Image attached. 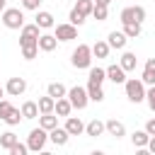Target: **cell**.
Returning <instances> with one entry per match:
<instances>
[{"mask_svg":"<svg viewBox=\"0 0 155 155\" xmlns=\"http://www.w3.org/2000/svg\"><path fill=\"white\" fill-rule=\"evenodd\" d=\"M124 87H126V97L133 102V104H140V102H145V82L140 80V78H128L126 82H124Z\"/></svg>","mask_w":155,"mask_h":155,"instance_id":"cell-1","label":"cell"},{"mask_svg":"<svg viewBox=\"0 0 155 155\" xmlns=\"http://www.w3.org/2000/svg\"><path fill=\"white\" fill-rule=\"evenodd\" d=\"M2 24L7 29H22L24 27V12L19 7H5L2 10Z\"/></svg>","mask_w":155,"mask_h":155,"instance_id":"cell-2","label":"cell"},{"mask_svg":"<svg viewBox=\"0 0 155 155\" xmlns=\"http://www.w3.org/2000/svg\"><path fill=\"white\" fill-rule=\"evenodd\" d=\"M70 63H73L75 68H90V63H92V46L78 44V48H75L73 56H70Z\"/></svg>","mask_w":155,"mask_h":155,"instance_id":"cell-3","label":"cell"},{"mask_svg":"<svg viewBox=\"0 0 155 155\" xmlns=\"http://www.w3.org/2000/svg\"><path fill=\"white\" fill-rule=\"evenodd\" d=\"M39 24L34 22V24H24L22 27V34H19V46H39Z\"/></svg>","mask_w":155,"mask_h":155,"instance_id":"cell-4","label":"cell"},{"mask_svg":"<svg viewBox=\"0 0 155 155\" xmlns=\"http://www.w3.org/2000/svg\"><path fill=\"white\" fill-rule=\"evenodd\" d=\"M46 140H48V131L46 128H31L29 131V138H27V145H29V150H34V153H39V150H44V145H46Z\"/></svg>","mask_w":155,"mask_h":155,"instance_id":"cell-5","label":"cell"},{"mask_svg":"<svg viewBox=\"0 0 155 155\" xmlns=\"http://www.w3.org/2000/svg\"><path fill=\"white\" fill-rule=\"evenodd\" d=\"M68 99H70L73 109H85V107H87V102H90L87 87H80V85L70 87V90H68Z\"/></svg>","mask_w":155,"mask_h":155,"instance_id":"cell-6","label":"cell"},{"mask_svg":"<svg viewBox=\"0 0 155 155\" xmlns=\"http://www.w3.org/2000/svg\"><path fill=\"white\" fill-rule=\"evenodd\" d=\"M143 19H145V10L140 5H131V7L121 10V24H126V22H140L143 24Z\"/></svg>","mask_w":155,"mask_h":155,"instance_id":"cell-7","label":"cell"},{"mask_svg":"<svg viewBox=\"0 0 155 155\" xmlns=\"http://www.w3.org/2000/svg\"><path fill=\"white\" fill-rule=\"evenodd\" d=\"M53 34H56V39L58 41H73V39H78V27L75 24H56L53 27Z\"/></svg>","mask_w":155,"mask_h":155,"instance_id":"cell-8","label":"cell"},{"mask_svg":"<svg viewBox=\"0 0 155 155\" xmlns=\"http://www.w3.org/2000/svg\"><path fill=\"white\" fill-rule=\"evenodd\" d=\"M5 92H7L10 97L24 94V92H27V80H24V78H10L7 85H5Z\"/></svg>","mask_w":155,"mask_h":155,"instance_id":"cell-9","label":"cell"},{"mask_svg":"<svg viewBox=\"0 0 155 155\" xmlns=\"http://www.w3.org/2000/svg\"><path fill=\"white\" fill-rule=\"evenodd\" d=\"M107 80H111L114 85H124L128 78H126V70L121 68V63L119 65H109L107 68Z\"/></svg>","mask_w":155,"mask_h":155,"instance_id":"cell-10","label":"cell"},{"mask_svg":"<svg viewBox=\"0 0 155 155\" xmlns=\"http://www.w3.org/2000/svg\"><path fill=\"white\" fill-rule=\"evenodd\" d=\"M56 46H58V39H56V34H41V36H39V51H46V53H51Z\"/></svg>","mask_w":155,"mask_h":155,"instance_id":"cell-11","label":"cell"},{"mask_svg":"<svg viewBox=\"0 0 155 155\" xmlns=\"http://www.w3.org/2000/svg\"><path fill=\"white\" fill-rule=\"evenodd\" d=\"M65 131L70 136H80V133H85V124L75 116H65Z\"/></svg>","mask_w":155,"mask_h":155,"instance_id":"cell-12","label":"cell"},{"mask_svg":"<svg viewBox=\"0 0 155 155\" xmlns=\"http://www.w3.org/2000/svg\"><path fill=\"white\" fill-rule=\"evenodd\" d=\"M104 131H107V124H104V121H99V119H92L90 124H85V133H87V136H92V138L102 136Z\"/></svg>","mask_w":155,"mask_h":155,"instance_id":"cell-13","label":"cell"},{"mask_svg":"<svg viewBox=\"0 0 155 155\" xmlns=\"http://www.w3.org/2000/svg\"><path fill=\"white\" fill-rule=\"evenodd\" d=\"M48 138H51V143H56V145H65L68 143V138H70V133L65 131V126L63 128H53V131H48Z\"/></svg>","mask_w":155,"mask_h":155,"instance_id":"cell-14","label":"cell"},{"mask_svg":"<svg viewBox=\"0 0 155 155\" xmlns=\"http://www.w3.org/2000/svg\"><path fill=\"white\" fill-rule=\"evenodd\" d=\"M36 24H39L41 29H51V27H56L53 15H51V12H46V10H36Z\"/></svg>","mask_w":155,"mask_h":155,"instance_id":"cell-15","label":"cell"},{"mask_svg":"<svg viewBox=\"0 0 155 155\" xmlns=\"http://www.w3.org/2000/svg\"><path fill=\"white\" fill-rule=\"evenodd\" d=\"M70 111H73V104H70L68 94L61 97V99H56V109H53V114H58V116H70Z\"/></svg>","mask_w":155,"mask_h":155,"instance_id":"cell-16","label":"cell"},{"mask_svg":"<svg viewBox=\"0 0 155 155\" xmlns=\"http://www.w3.org/2000/svg\"><path fill=\"white\" fill-rule=\"evenodd\" d=\"M107 124V133L109 136H114V138H121V136H126V128H124V124L121 121H116V119H109V121H104Z\"/></svg>","mask_w":155,"mask_h":155,"instance_id":"cell-17","label":"cell"},{"mask_svg":"<svg viewBox=\"0 0 155 155\" xmlns=\"http://www.w3.org/2000/svg\"><path fill=\"white\" fill-rule=\"evenodd\" d=\"M109 46L111 48H124L126 46V41H128V36L124 34V31H109Z\"/></svg>","mask_w":155,"mask_h":155,"instance_id":"cell-18","label":"cell"},{"mask_svg":"<svg viewBox=\"0 0 155 155\" xmlns=\"http://www.w3.org/2000/svg\"><path fill=\"white\" fill-rule=\"evenodd\" d=\"M109 51H111L109 41H94V44H92V56H94V58H107Z\"/></svg>","mask_w":155,"mask_h":155,"instance_id":"cell-19","label":"cell"},{"mask_svg":"<svg viewBox=\"0 0 155 155\" xmlns=\"http://www.w3.org/2000/svg\"><path fill=\"white\" fill-rule=\"evenodd\" d=\"M104 80H107V68H90L87 82H92V85H102Z\"/></svg>","mask_w":155,"mask_h":155,"instance_id":"cell-20","label":"cell"},{"mask_svg":"<svg viewBox=\"0 0 155 155\" xmlns=\"http://www.w3.org/2000/svg\"><path fill=\"white\" fill-rule=\"evenodd\" d=\"M39 114H51L53 109H56V99L51 97V94H46V97H39Z\"/></svg>","mask_w":155,"mask_h":155,"instance_id":"cell-21","label":"cell"},{"mask_svg":"<svg viewBox=\"0 0 155 155\" xmlns=\"http://www.w3.org/2000/svg\"><path fill=\"white\" fill-rule=\"evenodd\" d=\"M131 140H133V145L136 148H148V140H150V133L143 128V131H133L131 133Z\"/></svg>","mask_w":155,"mask_h":155,"instance_id":"cell-22","label":"cell"},{"mask_svg":"<svg viewBox=\"0 0 155 155\" xmlns=\"http://www.w3.org/2000/svg\"><path fill=\"white\" fill-rule=\"evenodd\" d=\"M119 63H121V68H124L126 73H131V70H136V63H138V61H136V53L124 51V56H121V61H119Z\"/></svg>","mask_w":155,"mask_h":155,"instance_id":"cell-23","label":"cell"},{"mask_svg":"<svg viewBox=\"0 0 155 155\" xmlns=\"http://www.w3.org/2000/svg\"><path fill=\"white\" fill-rule=\"evenodd\" d=\"M39 126L46 128V131H53V128L58 126V116H53V111H51V114H41V116H39Z\"/></svg>","mask_w":155,"mask_h":155,"instance_id":"cell-24","label":"cell"},{"mask_svg":"<svg viewBox=\"0 0 155 155\" xmlns=\"http://www.w3.org/2000/svg\"><path fill=\"white\" fill-rule=\"evenodd\" d=\"M46 94H51L53 99H61V97H65V94H68V90H65V85H63V82H51V85H48V90H46Z\"/></svg>","mask_w":155,"mask_h":155,"instance_id":"cell-25","label":"cell"},{"mask_svg":"<svg viewBox=\"0 0 155 155\" xmlns=\"http://www.w3.org/2000/svg\"><path fill=\"white\" fill-rule=\"evenodd\" d=\"M87 94H90V102H102V99H104V90H102V85H92V82H87Z\"/></svg>","mask_w":155,"mask_h":155,"instance_id":"cell-26","label":"cell"},{"mask_svg":"<svg viewBox=\"0 0 155 155\" xmlns=\"http://www.w3.org/2000/svg\"><path fill=\"white\" fill-rule=\"evenodd\" d=\"M22 116L24 119H36L39 116V104L36 102H24L22 104Z\"/></svg>","mask_w":155,"mask_h":155,"instance_id":"cell-27","label":"cell"},{"mask_svg":"<svg viewBox=\"0 0 155 155\" xmlns=\"http://www.w3.org/2000/svg\"><path fill=\"white\" fill-rule=\"evenodd\" d=\"M124 34H126L128 39L140 36V22H126V24H124Z\"/></svg>","mask_w":155,"mask_h":155,"instance_id":"cell-28","label":"cell"},{"mask_svg":"<svg viewBox=\"0 0 155 155\" xmlns=\"http://www.w3.org/2000/svg\"><path fill=\"white\" fill-rule=\"evenodd\" d=\"M19 119H24V116H22V109L12 107V109H10V114H7V116H5L2 121H5L7 126H17V124H19Z\"/></svg>","mask_w":155,"mask_h":155,"instance_id":"cell-29","label":"cell"},{"mask_svg":"<svg viewBox=\"0 0 155 155\" xmlns=\"http://www.w3.org/2000/svg\"><path fill=\"white\" fill-rule=\"evenodd\" d=\"M17 143V136L12 133V131H5L2 136H0V148H5V150H10L12 145Z\"/></svg>","mask_w":155,"mask_h":155,"instance_id":"cell-30","label":"cell"},{"mask_svg":"<svg viewBox=\"0 0 155 155\" xmlns=\"http://www.w3.org/2000/svg\"><path fill=\"white\" fill-rule=\"evenodd\" d=\"M92 7H94V0H78L75 2V10L80 12V15H92Z\"/></svg>","mask_w":155,"mask_h":155,"instance_id":"cell-31","label":"cell"},{"mask_svg":"<svg viewBox=\"0 0 155 155\" xmlns=\"http://www.w3.org/2000/svg\"><path fill=\"white\" fill-rule=\"evenodd\" d=\"M92 17H94L97 22H104V19L109 17V10H107V5H97V2H94V7H92Z\"/></svg>","mask_w":155,"mask_h":155,"instance_id":"cell-32","label":"cell"},{"mask_svg":"<svg viewBox=\"0 0 155 155\" xmlns=\"http://www.w3.org/2000/svg\"><path fill=\"white\" fill-rule=\"evenodd\" d=\"M68 19H70V24H75V27H80V24H85V15H80L75 7L70 10V15H68Z\"/></svg>","mask_w":155,"mask_h":155,"instance_id":"cell-33","label":"cell"},{"mask_svg":"<svg viewBox=\"0 0 155 155\" xmlns=\"http://www.w3.org/2000/svg\"><path fill=\"white\" fill-rule=\"evenodd\" d=\"M140 80L150 87V85H155V70L153 68H143V75H140Z\"/></svg>","mask_w":155,"mask_h":155,"instance_id":"cell-34","label":"cell"},{"mask_svg":"<svg viewBox=\"0 0 155 155\" xmlns=\"http://www.w3.org/2000/svg\"><path fill=\"white\" fill-rule=\"evenodd\" d=\"M36 53H39V46H22V56H24L27 61H34Z\"/></svg>","mask_w":155,"mask_h":155,"instance_id":"cell-35","label":"cell"},{"mask_svg":"<svg viewBox=\"0 0 155 155\" xmlns=\"http://www.w3.org/2000/svg\"><path fill=\"white\" fill-rule=\"evenodd\" d=\"M27 150H29V145H24V143H19V140H17V143L10 148V155H24Z\"/></svg>","mask_w":155,"mask_h":155,"instance_id":"cell-36","label":"cell"},{"mask_svg":"<svg viewBox=\"0 0 155 155\" xmlns=\"http://www.w3.org/2000/svg\"><path fill=\"white\" fill-rule=\"evenodd\" d=\"M145 102H148V107L155 111V85H150V90L145 92Z\"/></svg>","mask_w":155,"mask_h":155,"instance_id":"cell-37","label":"cell"},{"mask_svg":"<svg viewBox=\"0 0 155 155\" xmlns=\"http://www.w3.org/2000/svg\"><path fill=\"white\" fill-rule=\"evenodd\" d=\"M10 109H12V104H10L7 99H0V119H5V116L10 114Z\"/></svg>","mask_w":155,"mask_h":155,"instance_id":"cell-38","label":"cell"},{"mask_svg":"<svg viewBox=\"0 0 155 155\" xmlns=\"http://www.w3.org/2000/svg\"><path fill=\"white\" fill-rule=\"evenodd\" d=\"M39 5H41V0H22L24 10H39Z\"/></svg>","mask_w":155,"mask_h":155,"instance_id":"cell-39","label":"cell"},{"mask_svg":"<svg viewBox=\"0 0 155 155\" xmlns=\"http://www.w3.org/2000/svg\"><path fill=\"white\" fill-rule=\"evenodd\" d=\"M145 131H148L150 136H155V119H148V121H145Z\"/></svg>","mask_w":155,"mask_h":155,"instance_id":"cell-40","label":"cell"},{"mask_svg":"<svg viewBox=\"0 0 155 155\" xmlns=\"http://www.w3.org/2000/svg\"><path fill=\"white\" fill-rule=\"evenodd\" d=\"M148 150L155 153V136H150V140H148Z\"/></svg>","mask_w":155,"mask_h":155,"instance_id":"cell-41","label":"cell"},{"mask_svg":"<svg viewBox=\"0 0 155 155\" xmlns=\"http://www.w3.org/2000/svg\"><path fill=\"white\" fill-rule=\"evenodd\" d=\"M145 68H153V70H155V58H148V61H145Z\"/></svg>","mask_w":155,"mask_h":155,"instance_id":"cell-42","label":"cell"},{"mask_svg":"<svg viewBox=\"0 0 155 155\" xmlns=\"http://www.w3.org/2000/svg\"><path fill=\"white\" fill-rule=\"evenodd\" d=\"M94 2H97V5H107V7H109V2H111V0H94Z\"/></svg>","mask_w":155,"mask_h":155,"instance_id":"cell-43","label":"cell"},{"mask_svg":"<svg viewBox=\"0 0 155 155\" xmlns=\"http://www.w3.org/2000/svg\"><path fill=\"white\" fill-rule=\"evenodd\" d=\"M5 7H7V0H0V12H2Z\"/></svg>","mask_w":155,"mask_h":155,"instance_id":"cell-44","label":"cell"},{"mask_svg":"<svg viewBox=\"0 0 155 155\" xmlns=\"http://www.w3.org/2000/svg\"><path fill=\"white\" fill-rule=\"evenodd\" d=\"M2 94H5V90H2V87H0V99H2Z\"/></svg>","mask_w":155,"mask_h":155,"instance_id":"cell-45","label":"cell"}]
</instances>
